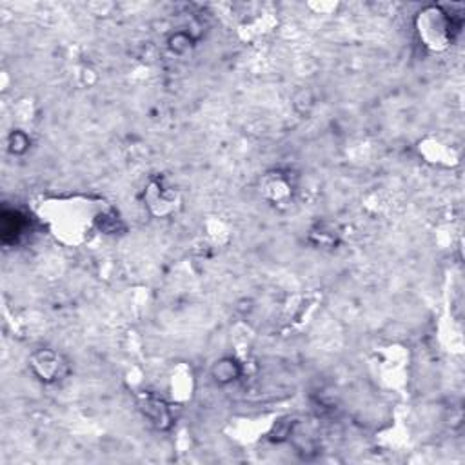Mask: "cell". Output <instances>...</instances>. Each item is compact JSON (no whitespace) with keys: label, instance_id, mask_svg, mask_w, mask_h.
Wrapping results in <instances>:
<instances>
[{"label":"cell","instance_id":"obj_1","mask_svg":"<svg viewBox=\"0 0 465 465\" xmlns=\"http://www.w3.org/2000/svg\"><path fill=\"white\" fill-rule=\"evenodd\" d=\"M26 220L17 211H4L2 213V240L4 244L17 242L18 236L24 233Z\"/></svg>","mask_w":465,"mask_h":465}]
</instances>
